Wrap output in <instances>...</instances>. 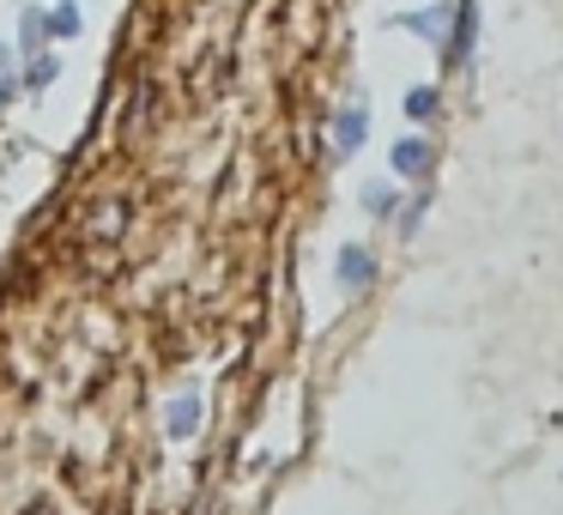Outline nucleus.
<instances>
[{
  "label": "nucleus",
  "mask_w": 563,
  "mask_h": 515,
  "mask_svg": "<svg viewBox=\"0 0 563 515\" xmlns=\"http://www.w3.org/2000/svg\"><path fill=\"white\" fill-rule=\"evenodd\" d=\"M200 418H207L200 388L170 394V406H164V437H170V442H195V437H200Z\"/></svg>",
  "instance_id": "nucleus-4"
},
{
  "label": "nucleus",
  "mask_w": 563,
  "mask_h": 515,
  "mask_svg": "<svg viewBox=\"0 0 563 515\" xmlns=\"http://www.w3.org/2000/svg\"><path fill=\"white\" fill-rule=\"evenodd\" d=\"M449 19H454V0H430V7H418V13H394L388 25L424 37L430 50H442V37H449Z\"/></svg>",
  "instance_id": "nucleus-3"
},
{
  "label": "nucleus",
  "mask_w": 563,
  "mask_h": 515,
  "mask_svg": "<svg viewBox=\"0 0 563 515\" xmlns=\"http://www.w3.org/2000/svg\"><path fill=\"white\" fill-rule=\"evenodd\" d=\"M79 25H86V13H79L74 0H55L49 13H43V37H79Z\"/></svg>",
  "instance_id": "nucleus-8"
},
{
  "label": "nucleus",
  "mask_w": 563,
  "mask_h": 515,
  "mask_svg": "<svg viewBox=\"0 0 563 515\" xmlns=\"http://www.w3.org/2000/svg\"><path fill=\"white\" fill-rule=\"evenodd\" d=\"M55 79H62V62H55V55H31V67H25V79H19V86L25 91H43V86H55Z\"/></svg>",
  "instance_id": "nucleus-10"
},
{
  "label": "nucleus",
  "mask_w": 563,
  "mask_h": 515,
  "mask_svg": "<svg viewBox=\"0 0 563 515\" xmlns=\"http://www.w3.org/2000/svg\"><path fill=\"white\" fill-rule=\"evenodd\" d=\"M333 285H340V297H364L369 285H376V249L340 243V255H333Z\"/></svg>",
  "instance_id": "nucleus-1"
},
{
  "label": "nucleus",
  "mask_w": 563,
  "mask_h": 515,
  "mask_svg": "<svg viewBox=\"0 0 563 515\" xmlns=\"http://www.w3.org/2000/svg\"><path fill=\"white\" fill-rule=\"evenodd\" d=\"M357 207H364L369 219H394V212H400V188H394L388 176H369V183L357 188Z\"/></svg>",
  "instance_id": "nucleus-7"
},
{
  "label": "nucleus",
  "mask_w": 563,
  "mask_h": 515,
  "mask_svg": "<svg viewBox=\"0 0 563 515\" xmlns=\"http://www.w3.org/2000/svg\"><path fill=\"white\" fill-rule=\"evenodd\" d=\"M473 43H478V13H473V0H454V25H449V37H442V50H449V67H466V62H473Z\"/></svg>",
  "instance_id": "nucleus-6"
},
{
  "label": "nucleus",
  "mask_w": 563,
  "mask_h": 515,
  "mask_svg": "<svg viewBox=\"0 0 563 515\" xmlns=\"http://www.w3.org/2000/svg\"><path fill=\"white\" fill-rule=\"evenodd\" d=\"M424 212H430V195L418 188L412 200H400V212H394V224H400V237H418V224H424Z\"/></svg>",
  "instance_id": "nucleus-11"
},
{
  "label": "nucleus",
  "mask_w": 563,
  "mask_h": 515,
  "mask_svg": "<svg viewBox=\"0 0 563 515\" xmlns=\"http://www.w3.org/2000/svg\"><path fill=\"white\" fill-rule=\"evenodd\" d=\"M19 37H25V50L37 55V43H43V13H37V7H25V19H19Z\"/></svg>",
  "instance_id": "nucleus-12"
},
{
  "label": "nucleus",
  "mask_w": 563,
  "mask_h": 515,
  "mask_svg": "<svg viewBox=\"0 0 563 515\" xmlns=\"http://www.w3.org/2000/svg\"><path fill=\"white\" fill-rule=\"evenodd\" d=\"M437 110H442V91L437 86H412V91H406V116H412V122H437Z\"/></svg>",
  "instance_id": "nucleus-9"
},
{
  "label": "nucleus",
  "mask_w": 563,
  "mask_h": 515,
  "mask_svg": "<svg viewBox=\"0 0 563 515\" xmlns=\"http://www.w3.org/2000/svg\"><path fill=\"white\" fill-rule=\"evenodd\" d=\"M388 171L400 176V183H424V176L437 171V146H430L424 134H400L388 146Z\"/></svg>",
  "instance_id": "nucleus-2"
},
{
  "label": "nucleus",
  "mask_w": 563,
  "mask_h": 515,
  "mask_svg": "<svg viewBox=\"0 0 563 515\" xmlns=\"http://www.w3.org/2000/svg\"><path fill=\"white\" fill-rule=\"evenodd\" d=\"M364 140H369V103H345L333 116V158H357Z\"/></svg>",
  "instance_id": "nucleus-5"
}]
</instances>
